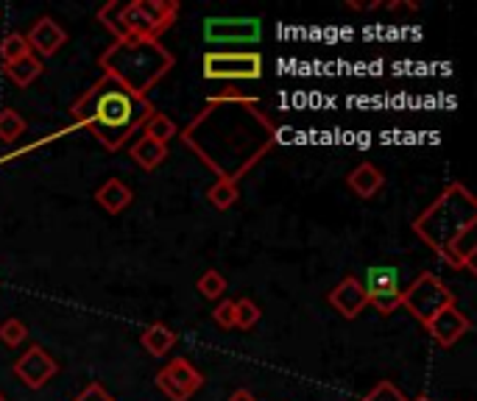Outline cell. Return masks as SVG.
Masks as SVG:
<instances>
[{
    "instance_id": "obj_21",
    "label": "cell",
    "mask_w": 477,
    "mask_h": 401,
    "mask_svg": "<svg viewBox=\"0 0 477 401\" xmlns=\"http://www.w3.org/2000/svg\"><path fill=\"white\" fill-rule=\"evenodd\" d=\"M207 200L215 207V209H232L237 200H241V190H237V185L232 182H224V178H218V182L207 190Z\"/></svg>"
},
{
    "instance_id": "obj_19",
    "label": "cell",
    "mask_w": 477,
    "mask_h": 401,
    "mask_svg": "<svg viewBox=\"0 0 477 401\" xmlns=\"http://www.w3.org/2000/svg\"><path fill=\"white\" fill-rule=\"evenodd\" d=\"M4 73L9 75V82H14L17 87H31L36 78L45 73V65H43V59H39V56L28 53L23 59H17V62L6 65Z\"/></svg>"
},
{
    "instance_id": "obj_25",
    "label": "cell",
    "mask_w": 477,
    "mask_h": 401,
    "mask_svg": "<svg viewBox=\"0 0 477 401\" xmlns=\"http://www.w3.org/2000/svg\"><path fill=\"white\" fill-rule=\"evenodd\" d=\"M260 318H263V310L254 304L251 298H237L235 301V326L237 329H254L257 324H260Z\"/></svg>"
},
{
    "instance_id": "obj_26",
    "label": "cell",
    "mask_w": 477,
    "mask_h": 401,
    "mask_svg": "<svg viewBox=\"0 0 477 401\" xmlns=\"http://www.w3.org/2000/svg\"><path fill=\"white\" fill-rule=\"evenodd\" d=\"M28 340V329L26 324L20 318H9L0 324V343L9 346V349H17V346H23Z\"/></svg>"
},
{
    "instance_id": "obj_32",
    "label": "cell",
    "mask_w": 477,
    "mask_h": 401,
    "mask_svg": "<svg viewBox=\"0 0 477 401\" xmlns=\"http://www.w3.org/2000/svg\"><path fill=\"white\" fill-rule=\"evenodd\" d=\"M0 401H9V398H6V396H4V393H0Z\"/></svg>"
},
{
    "instance_id": "obj_28",
    "label": "cell",
    "mask_w": 477,
    "mask_h": 401,
    "mask_svg": "<svg viewBox=\"0 0 477 401\" xmlns=\"http://www.w3.org/2000/svg\"><path fill=\"white\" fill-rule=\"evenodd\" d=\"M212 320L221 329H235V301L232 298L218 301V307L212 310Z\"/></svg>"
},
{
    "instance_id": "obj_9",
    "label": "cell",
    "mask_w": 477,
    "mask_h": 401,
    "mask_svg": "<svg viewBox=\"0 0 477 401\" xmlns=\"http://www.w3.org/2000/svg\"><path fill=\"white\" fill-rule=\"evenodd\" d=\"M154 385L159 388L168 401H187L193 398L204 385V376L198 371L190 359L185 357H173L165 368H159L154 376Z\"/></svg>"
},
{
    "instance_id": "obj_3",
    "label": "cell",
    "mask_w": 477,
    "mask_h": 401,
    "mask_svg": "<svg viewBox=\"0 0 477 401\" xmlns=\"http://www.w3.org/2000/svg\"><path fill=\"white\" fill-rule=\"evenodd\" d=\"M98 67L134 95L148 98V92L176 67V56L159 39H115L98 59Z\"/></svg>"
},
{
    "instance_id": "obj_31",
    "label": "cell",
    "mask_w": 477,
    "mask_h": 401,
    "mask_svg": "<svg viewBox=\"0 0 477 401\" xmlns=\"http://www.w3.org/2000/svg\"><path fill=\"white\" fill-rule=\"evenodd\" d=\"M410 401H433V398H430L427 393H419V396H413Z\"/></svg>"
},
{
    "instance_id": "obj_1",
    "label": "cell",
    "mask_w": 477,
    "mask_h": 401,
    "mask_svg": "<svg viewBox=\"0 0 477 401\" xmlns=\"http://www.w3.org/2000/svg\"><path fill=\"white\" fill-rule=\"evenodd\" d=\"M176 137L218 178L237 185L271 153L280 129L260 109L257 98L237 90H224L212 95L207 106Z\"/></svg>"
},
{
    "instance_id": "obj_5",
    "label": "cell",
    "mask_w": 477,
    "mask_h": 401,
    "mask_svg": "<svg viewBox=\"0 0 477 401\" xmlns=\"http://www.w3.org/2000/svg\"><path fill=\"white\" fill-rule=\"evenodd\" d=\"M179 17L176 0H131L98 9V23H104L115 39H159Z\"/></svg>"
},
{
    "instance_id": "obj_10",
    "label": "cell",
    "mask_w": 477,
    "mask_h": 401,
    "mask_svg": "<svg viewBox=\"0 0 477 401\" xmlns=\"http://www.w3.org/2000/svg\"><path fill=\"white\" fill-rule=\"evenodd\" d=\"M366 298L369 307H374L380 315H391L402 307V282H400V268L394 265H371L366 273Z\"/></svg>"
},
{
    "instance_id": "obj_16",
    "label": "cell",
    "mask_w": 477,
    "mask_h": 401,
    "mask_svg": "<svg viewBox=\"0 0 477 401\" xmlns=\"http://www.w3.org/2000/svg\"><path fill=\"white\" fill-rule=\"evenodd\" d=\"M95 200L101 204L109 215H121L131 207L134 193L129 185H123L121 178H107V182L95 190Z\"/></svg>"
},
{
    "instance_id": "obj_23",
    "label": "cell",
    "mask_w": 477,
    "mask_h": 401,
    "mask_svg": "<svg viewBox=\"0 0 477 401\" xmlns=\"http://www.w3.org/2000/svg\"><path fill=\"white\" fill-rule=\"evenodd\" d=\"M28 53H31V48L26 43V34L12 31V34H6L4 39H0V62H4V67L17 62V59L28 56Z\"/></svg>"
},
{
    "instance_id": "obj_4",
    "label": "cell",
    "mask_w": 477,
    "mask_h": 401,
    "mask_svg": "<svg viewBox=\"0 0 477 401\" xmlns=\"http://www.w3.org/2000/svg\"><path fill=\"white\" fill-rule=\"evenodd\" d=\"M474 226H477V200L464 182L447 185L439 193V198L413 220L416 237L441 259H447V251L452 248L455 240Z\"/></svg>"
},
{
    "instance_id": "obj_24",
    "label": "cell",
    "mask_w": 477,
    "mask_h": 401,
    "mask_svg": "<svg viewBox=\"0 0 477 401\" xmlns=\"http://www.w3.org/2000/svg\"><path fill=\"white\" fill-rule=\"evenodd\" d=\"M195 290L202 293L207 301H221L224 293H227V279L221 271H204L202 276H198V282H195Z\"/></svg>"
},
{
    "instance_id": "obj_13",
    "label": "cell",
    "mask_w": 477,
    "mask_h": 401,
    "mask_svg": "<svg viewBox=\"0 0 477 401\" xmlns=\"http://www.w3.org/2000/svg\"><path fill=\"white\" fill-rule=\"evenodd\" d=\"M26 43L31 48V53H39V56H53L62 51V45L68 43V31L56 23L53 17L43 14V17H36L34 20V26L28 28L26 34Z\"/></svg>"
},
{
    "instance_id": "obj_7",
    "label": "cell",
    "mask_w": 477,
    "mask_h": 401,
    "mask_svg": "<svg viewBox=\"0 0 477 401\" xmlns=\"http://www.w3.org/2000/svg\"><path fill=\"white\" fill-rule=\"evenodd\" d=\"M263 70V53L257 51H207L202 56V73L210 82H257Z\"/></svg>"
},
{
    "instance_id": "obj_15",
    "label": "cell",
    "mask_w": 477,
    "mask_h": 401,
    "mask_svg": "<svg viewBox=\"0 0 477 401\" xmlns=\"http://www.w3.org/2000/svg\"><path fill=\"white\" fill-rule=\"evenodd\" d=\"M346 185H349V190H352L354 195H361V198H374L377 193L383 190L386 176H383V170L377 168V165H371V162H361L357 168L349 170Z\"/></svg>"
},
{
    "instance_id": "obj_12",
    "label": "cell",
    "mask_w": 477,
    "mask_h": 401,
    "mask_svg": "<svg viewBox=\"0 0 477 401\" xmlns=\"http://www.w3.org/2000/svg\"><path fill=\"white\" fill-rule=\"evenodd\" d=\"M425 329L433 334V340H435V343H439L441 349H452L464 334H469L472 320H469L458 307L452 304V307L441 310L433 320H427Z\"/></svg>"
},
{
    "instance_id": "obj_8",
    "label": "cell",
    "mask_w": 477,
    "mask_h": 401,
    "mask_svg": "<svg viewBox=\"0 0 477 401\" xmlns=\"http://www.w3.org/2000/svg\"><path fill=\"white\" fill-rule=\"evenodd\" d=\"M263 36L260 17H207L204 39L207 45H257Z\"/></svg>"
},
{
    "instance_id": "obj_14",
    "label": "cell",
    "mask_w": 477,
    "mask_h": 401,
    "mask_svg": "<svg viewBox=\"0 0 477 401\" xmlns=\"http://www.w3.org/2000/svg\"><path fill=\"white\" fill-rule=\"evenodd\" d=\"M330 304L338 315H344L346 320H354L361 315L366 307H369V298H366V290H363V282L357 276H344L341 282H338L332 290H330Z\"/></svg>"
},
{
    "instance_id": "obj_18",
    "label": "cell",
    "mask_w": 477,
    "mask_h": 401,
    "mask_svg": "<svg viewBox=\"0 0 477 401\" xmlns=\"http://www.w3.org/2000/svg\"><path fill=\"white\" fill-rule=\"evenodd\" d=\"M140 346L151 354V357H165L173 346H176V332L165 324H148L140 334Z\"/></svg>"
},
{
    "instance_id": "obj_2",
    "label": "cell",
    "mask_w": 477,
    "mask_h": 401,
    "mask_svg": "<svg viewBox=\"0 0 477 401\" xmlns=\"http://www.w3.org/2000/svg\"><path fill=\"white\" fill-rule=\"evenodd\" d=\"M154 112L148 98L134 95L109 75L98 78L70 106L76 129H87L107 151H121Z\"/></svg>"
},
{
    "instance_id": "obj_11",
    "label": "cell",
    "mask_w": 477,
    "mask_h": 401,
    "mask_svg": "<svg viewBox=\"0 0 477 401\" xmlns=\"http://www.w3.org/2000/svg\"><path fill=\"white\" fill-rule=\"evenodd\" d=\"M56 373H59V363L53 359V354H48L43 346H36V343L20 354L17 363H14V376L31 390H43Z\"/></svg>"
},
{
    "instance_id": "obj_6",
    "label": "cell",
    "mask_w": 477,
    "mask_h": 401,
    "mask_svg": "<svg viewBox=\"0 0 477 401\" xmlns=\"http://www.w3.org/2000/svg\"><path fill=\"white\" fill-rule=\"evenodd\" d=\"M455 304V293L449 290V285L441 276H435L430 271L419 273L410 282V287L402 290V307L419 320V324H427L441 310Z\"/></svg>"
},
{
    "instance_id": "obj_17",
    "label": "cell",
    "mask_w": 477,
    "mask_h": 401,
    "mask_svg": "<svg viewBox=\"0 0 477 401\" xmlns=\"http://www.w3.org/2000/svg\"><path fill=\"white\" fill-rule=\"evenodd\" d=\"M129 156L134 159L137 168H143L146 173H151V170H156V168L168 159V145L154 143V139H148V137H140V139H137V143L129 148Z\"/></svg>"
},
{
    "instance_id": "obj_20",
    "label": "cell",
    "mask_w": 477,
    "mask_h": 401,
    "mask_svg": "<svg viewBox=\"0 0 477 401\" xmlns=\"http://www.w3.org/2000/svg\"><path fill=\"white\" fill-rule=\"evenodd\" d=\"M176 134H179L176 123H173V120H171L168 114H163V112H154V114L146 120V123H143V137L154 139V143L168 145Z\"/></svg>"
},
{
    "instance_id": "obj_29",
    "label": "cell",
    "mask_w": 477,
    "mask_h": 401,
    "mask_svg": "<svg viewBox=\"0 0 477 401\" xmlns=\"http://www.w3.org/2000/svg\"><path fill=\"white\" fill-rule=\"evenodd\" d=\"M73 401H115V396L104 388V385H98V382H90L82 393H78Z\"/></svg>"
},
{
    "instance_id": "obj_27",
    "label": "cell",
    "mask_w": 477,
    "mask_h": 401,
    "mask_svg": "<svg viewBox=\"0 0 477 401\" xmlns=\"http://www.w3.org/2000/svg\"><path fill=\"white\" fill-rule=\"evenodd\" d=\"M361 401H408V398H405V393L396 388L394 382L383 379V382H377Z\"/></svg>"
},
{
    "instance_id": "obj_30",
    "label": "cell",
    "mask_w": 477,
    "mask_h": 401,
    "mask_svg": "<svg viewBox=\"0 0 477 401\" xmlns=\"http://www.w3.org/2000/svg\"><path fill=\"white\" fill-rule=\"evenodd\" d=\"M229 401H257V398H254V393H249L246 388H241V390H235V393L229 396Z\"/></svg>"
},
{
    "instance_id": "obj_22",
    "label": "cell",
    "mask_w": 477,
    "mask_h": 401,
    "mask_svg": "<svg viewBox=\"0 0 477 401\" xmlns=\"http://www.w3.org/2000/svg\"><path fill=\"white\" fill-rule=\"evenodd\" d=\"M26 134V120L23 114H20L17 109H4L0 112V143H17L20 137Z\"/></svg>"
}]
</instances>
